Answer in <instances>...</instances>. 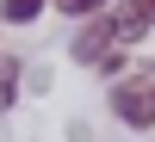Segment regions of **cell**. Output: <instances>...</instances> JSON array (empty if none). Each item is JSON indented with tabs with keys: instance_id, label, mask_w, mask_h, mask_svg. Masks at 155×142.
<instances>
[{
	"instance_id": "6da1fadb",
	"label": "cell",
	"mask_w": 155,
	"mask_h": 142,
	"mask_svg": "<svg viewBox=\"0 0 155 142\" xmlns=\"http://www.w3.org/2000/svg\"><path fill=\"white\" fill-rule=\"evenodd\" d=\"M112 118L130 124V130H149L155 124V80L149 74H130V80L112 87Z\"/></svg>"
},
{
	"instance_id": "7a4b0ae2",
	"label": "cell",
	"mask_w": 155,
	"mask_h": 142,
	"mask_svg": "<svg viewBox=\"0 0 155 142\" xmlns=\"http://www.w3.org/2000/svg\"><path fill=\"white\" fill-rule=\"evenodd\" d=\"M112 43H124V37H118V12L99 6V12H87V31L74 37V62H106Z\"/></svg>"
},
{
	"instance_id": "3957f363",
	"label": "cell",
	"mask_w": 155,
	"mask_h": 142,
	"mask_svg": "<svg viewBox=\"0 0 155 142\" xmlns=\"http://www.w3.org/2000/svg\"><path fill=\"white\" fill-rule=\"evenodd\" d=\"M44 6H50V0H0V19H6V25H31Z\"/></svg>"
},
{
	"instance_id": "277c9868",
	"label": "cell",
	"mask_w": 155,
	"mask_h": 142,
	"mask_svg": "<svg viewBox=\"0 0 155 142\" xmlns=\"http://www.w3.org/2000/svg\"><path fill=\"white\" fill-rule=\"evenodd\" d=\"M50 6H56V12H68V19H87V12H99L106 0H50Z\"/></svg>"
},
{
	"instance_id": "5b68a950",
	"label": "cell",
	"mask_w": 155,
	"mask_h": 142,
	"mask_svg": "<svg viewBox=\"0 0 155 142\" xmlns=\"http://www.w3.org/2000/svg\"><path fill=\"white\" fill-rule=\"evenodd\" d=\"M12 87H19V68L6 62V68H0V105H12Z\"/></svg>"
},
{
	"instance_id": "8992f818",
	"label": "cell",
	"mask_w": 155,
	"mask_h": 142,
	"mask_svg": "<svg viewBox=\"0 0 155 142\" xmlns=\"http://www.w3.org/2000/svg\"><path fill=\"white\" fill-rule=\"evenodd\" d=\"M137 6H143V12H149V19H155V0H137Z\"/></svg>"
}]
</instances>
